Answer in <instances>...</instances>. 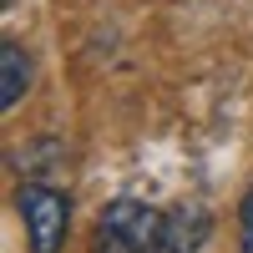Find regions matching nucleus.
<instances>
[{"label":"nucleus","instance_id":"1","mask_svg":"<svg viewBox=\"0 0 253 253\" xmlns=\"http://www.w3.org/2000/svg\"><path fill=\"white\" fill-rule=\"evenodd\" d=\"M96 253H167V213L137 198L107 203L96 218Z\"/></svg>","mask_w":253,"mask_h":253},{"label":"nucleus","instance_id":"2","mask_svg":"<svg viewBox=\"0 0 253 253\" xmlns=\"http://www.w3.org/2000/svg\"><path fill=\"white\" fill-rule=\"evenodd\" d=\"M15 208H20V223H26V248H31V253H61V248H66V233H71V198L61 193L56 182H31V177H20Z\"/></svg>","mask_w":253,"mask_h":253},{"label":"nucleus","instance_id":"3","mask_svg":"<svg viewBox=\"0 0 253 253\" xmlns=\"http://www.w3.org/2000/svg\"><path fill=\"white\" fill-rule=\"evenodd\" d=\"M208 233H213V218L203 203H182L167 213V253H198Z\"/></svg>","mask_w":253,"mask_h":253},{"label":"nucleus","instance_id":"4","mask_svg":"<svg viewBox=\"0 0 253 253\" xmlns=\"http://www.w3.org/2000/svg\"><path fill=\"white\" fill-rule=\"evenodd\" d=\"M31 76H36V61L26 56V46L5 41L0 46V107H20V96L31 91Z\"/></svg>","mask_w":253,"mask_h":253},{"label":"nucleus","instance_id":"5","mask_svg":"<svg viewBox=\"0 0 253 253\" xmlns=\"http://www.w3.org/2000/svg\"><path fill=\"white\" fill-rule=\"evenodd\" d=\"M61 147L56 137H36V142H20L15 147V167H20V177H31V182H46V172H56L61 167Z\"/></svg>","mask_w":253,"mask_h":253},{"label":"nucleus","instance_id":"6","mask_svg":"<svg viewBox=\"0 0 253 253\" xmlns=\"http://www.w3.org/2000/svg\"><path fill=\"white\" fill-rule=\"evenodd\" d=\"M238 228H253V187L243 193V208H238Z\"/></svg>","mask_w":253,"mask_h":253},{"label":"nucleus","instance_id":"7","mask_svg":"<svg viewBox=\"0 0 253 253\" xmlns=\"http://www.w3.org/2000/svg\"><path fill=\"white\" fill-rule=\"evenodd\" d=\"M238 243H243V253H253V228H243V233H238Z\"/></svg>","mask_w":253,"mask_h":253}]
</instances>
